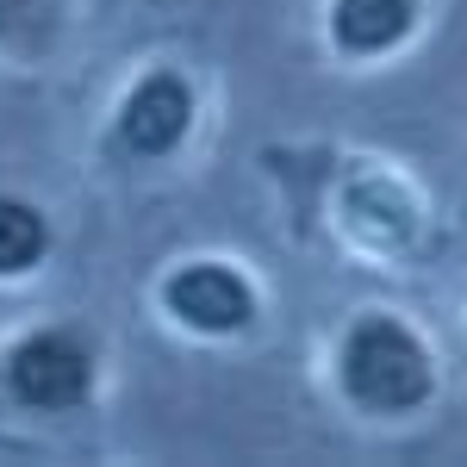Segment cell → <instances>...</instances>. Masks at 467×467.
<instances>
[{
    "label": "cell",
    "instance_id": "1",
    "mask_svg": "<svg viewBox=\"0 0 467 467\" xmlns=\"http://www.w3.org/2000/svg\"><path fill=\"white\" fill-rule=\"evenodd\" d=\"M324 387L356 424H418L442 399V349L399 306H356L330 330Z\"/></svg>",
    "mask_w": 467,
    "mask_h": 467
},
{
    "label": "cell",
    "instance_id": "2",
    "mask_svg": "<svg viewBox=\"0 0 467 467\" xmlns=\"http://www.w3.org/2000/svg\"><path fill=\"white\" fill-rule=\"evenodd\" d=\"M318 213L330 244L361 268H411L431 244V193L393 156H330Z\"/></svg>",
    "mask_w": 467,
    "mask_h": 467
},
{
    "label": "cell",
    "instance_id": "3",
    "mask_svg": "<svg viewBox=\"0 0 467 467\" xmlns=\"http://www.w3.org/2000/svg\"><path fill=\"white\" fill-rule=\"evenodd\" d=\"M107 393V343L94 324L32 318L0 337V418L63 424L88 418Z\"/></svg>",
    "mask_w": 467,
    "mask_h": 467
},
{
    "label": "cell",
    "instance_id": "4",
    "mask_svg": "<svg viewBox=\"0 0 467 467\" xmlns=\"http://www.w3.org/2000/svg\"><path fill=\"white\" fill-rule=\"evenodd\" d=\"M206 131V81L181 57H150L119 81L100 125V156L112 169H175Z\"/></svg>",
    "mask_w": 467,
    "mask_h": 467
},
{
    "label": "cell",
    "instance_id": "5",
    "mask_svg": "<svg viewBox=\"0 0 467 467\" xmlns=\"http://www.w3.org/2000/svg\"><path fill=\"white\" fill-rule=\"evenodd\" d=\"M150 312L181 343L237 349L268 324V287H262V275L250 262L231 250H181L156 268Z\"/></svg>",
    "mask_w": 467,
    "mask_h": 467
},
{
    "label": "cell",
    "instance_id": "6",
    "mask_svg": "<svg viewBox=\"0 0 467 467\" xmlns=\"http://www.w3.org/2000/svg\"><path fill=\"white\" fill-rule=\"evenodd\" d=\"M431 26V0H318V44L343 69L399 63Z\"/></svg>",
    "mask_w": 467,
    "mask_h": 467
},
{
    "label": "cell",
    "instance_id": "7",
    "mask_svg": "<svg viewBox=\"0 0 467 467\" xmlns=\"http://www.w3.org/2000/svg\"><path fill=\"white\" fill-rule=\"evenodd\" d=\"M88 26V0H0V69H57Z\"/></svg>",
    "mask_w": 467,
    "mask_h": 467
},
{
    "label": "cell",
    "instance_id": "8",
    "mask_svg": "<svg viewBox=\"0 0 467 467\" xmlns=\"http://www.w3.org/2000/svg\"><path fill=\"white\" fill-rule=\"evenodd\" d=\"M57 262V218L26 187H0V287H26Z\"/></svg>",
    "mask_w": 467,
    "mask_h": 467
}]
</instances>
